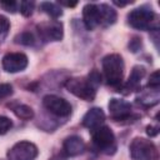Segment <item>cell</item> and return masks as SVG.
<instances>
[{"instance_id": "4", "label": "cell", "mask_w": 160, "mask_h": 160, "mask_svg": "<svg viewBox=\"0 0 160 160\" xmlns=\"http://www.w3.org/2000/svg\"><path fill=\"white\" fill-rule=\"evenodd\" d=\"M155 21V14L151 9L145 6L131 10L128 14V22L130 26L138 30H149L151 29Z\"/></svg>"}, {"instance_id": "10", "label": "cell", "mask_w": 160, "mask_h": 160, "mask_svg": "<svg viewBox=\"0 0 160 160\" xmlns=\"http://www.w3.org/2000/svg\"><path fill=\"white\" fill-rule=\"evenodd\" d=\"M109 111L110 116L114 120H125L131 114V105L130 102L122 100V99H111L109 101Z\"/></svg>"}, {"instance_id": "27", "label": "cell", "mask_w": 160, "mask_h": 160, "mask_svg": "<svg viewBox=\"0 0 160 160\" xmlns=\"http://www.w3.org/2000/svg\"><path fill=\"white\" fill-rule=\"evenodd\" d=\"M146 132H148V135H150V136H155V135H158V132H159V129L156 128V126H148L146 128Z\"/></svg>"}, {"instance_id": "3", "label": "cell", "mask_w": 160, "mask_h": 160, "mask_svg": "<svg viewBox=\"0 0 160 160\" xmlns=\"http://www.w3.org/2000/svg\"><path fill=\"white\" fill-rule=\"evenodd\" d=\"M129 149L132 160H158L159 156L154 142L144 138H135Z\"/></svg>"}, {"instance_id": "9", "label": "cell", "mask_w": 160, "mask_h": 160, "mask_svg": "<svg viewBox=\"0 0 160 160\" xmlns=\"http://www.w3.org/2000/svg\"><path fill=\"white\" fill-rule=\"evenodd\" d=\"M28 66V56L22 52H9L2 58V69L6 72H19Z\"/></svg>"}, {"instance_id": "2", "label": "cell", "mask_w": 160, "mask_h": 160, "mask_svg": "<svg viewBox=\"0 0 160 160\" xmlns=\"http://www.w3.org/2000/svg\"><path fill=\"white\" fill-rule=\"evenodd\" d=\"M102 71L109 85L119 86L124 74V60L119 54H110L102 59Z\"/></svg>"}, {"instance_id": "21", "label": "cell", "mask_w": 160, "mask_h": 160, "mask_svg": "<svg viewBox=\"0 0 160 160\" xmlns=\"http://www.w3.org/2000/svg\"><path fill=\"white\" fill-rule=\"evenodd\" d=\"M12 126V122L6 116H0V135L6 134Z\"/></svg>"}, {"instance_id": "1", "label": "cell", "mask_w": 160, "mask_h": 160, "mask_svg": "<svg viewBox=\"0 0 160 160\" xmlns=\"http://www.w3.org/2000/svg\"><path fill=\"white\" fill-rule=\"evenodd\" d=\"M101 76L96 70H92L88 78H72L65 82V88L75 96L91 101L96 95V89L99 88Z\"/></svg>"}, {"instance_id": "18", "label": "cell", "mask_w": 160, "mask_h": 160, "mask_svg": "<svg viewBox=\"0 0 160 160\" xmlns=\"http://www.w3.org/2000/svg\"><path fill=\"white\" fill-rule=\"evenodd\" d=\"M12 111H14V114H15L18 118L24 119V120H30V119H32V116H34L32 109H31L30 106H28V105H24V104H19V105L14 106V108H12Z\"/></svg>"}, {"instance_id": "8", "label": "cell", "mask_w": 160, "mask_h": 160, "mask_svg": "<svg viewBox=\"0 0 160 160\" xmlns=\"http://www.w3.org/2000/svg\"><path fill=\"white\" fill-rule=\"evenodd\" d=\"M40 36L46 41H59L62 39V24L56 20L45 21L36 26Z\"/></svg>"}, {"instance_id": "22", "label": "cell", "mask_w": 160, "mask_h": 160, "mask_svg": "<svg viewBox=\"0 0 160 160\" xmlns=\"http://www.w3.org/2000/svg\"><path fill=\"white\" fill-rule=\"evenodd\" d=\"M16 42L24 44V45H32L34 44V38L30 32H22L16 38Z\"/></svg>"}, {"instance_id": "20", "label": "cell", "mask_w": 160, "mask_h": 160, "mask_svg": "<svg viewBox=\"0 0 160 160\" xmlns=\"http://www.w3.org/2000/svg\"><path fill=\"white\" fill-rule=\"evenodd\" d=\"M9 29H10V21L8 20V18L0 15V40H2L6 36Z\"/></svg>"}, {"instance_id": "19", "label": "cell", "mask_w": 160, "mask_h": 160, "mask_svg": "<svg viewBox=\"0 0 160 160\" xmlns=\"http://www.w3.org/2000/svg\"><path fill=\"white\" fill-rule=\"evenodd\" d=\"M34 6H35L34 1H21L20 2V12L26 18L31 16V14L34 11Z\"/></svg>"}, {"instance_id": "5", "label": "cell", "mask_w": 160, "mask_h": 160, "mask_svg": "<svg viewBox=\"0 0 160 160\" xmlns=\"http://www.w3.org/2000/svg\"><path fill=\"white\" fill-rule=\"evenodd\" d=\"M92 142L99 150H101L106 154H110L115 150V136L109 126L101 125V126L94 129L92 130Z\"/></svg>"}, {"instance_id": "7", "label": "cell", "mask_w": 160, "mask_h": 160, "mask_svg": "<svg viewBox=\"0 0 160 160\" xmlns=\"http://www.w3.org/2000/svg\"><path fill=\"white\" fill-rule=\"evenodd\" d=\"M42 104L46 110L56 116H68L71 114V105L60 96L46 95L42 99Z\"/></svg>"}, {"instance_id": "12", "label": "cell", "mask_w": 160, "mask_h": 160, "mask_svg": "<svg viewBox=\"0 0 160 160\" xmlns=\"http://www.w3.org/2000/svg\"><path fill=\"white\" fill-rule=\"evenodd\" d=\"M82 20L88 30H92L100 25L99 8L96 4H86L82 9Z\"/></svg>"}, {"instance_id": "29", "label": "cell", "mask_w": 160, "mask_h": 160, "mask_svg": "<svg viewBox=\"0 0 160 160\" xmlns=\"http://www.w3.org/2000/svg\"><path fill=\"white\" fill-rule=\"evenodd\" d=\"M59 4L65 5V6H75V5H76V2H65V1H60Z\"/></svg>"}, {"instance_id": "6", "label": "cell", "mask_w": 160, "mask_h": 160, "mask_svg": "<svg viewBox=\"0 0 160 160\" xmlns=\"http://www.w3.org/2000/svg\"><path fill=\"white\" fill-rule=\"evenodd\" d=\"M39 154L35 144L30 141L16 142L6 154L8 160H34Z\"/></svg>"}, {"instance_id": "11", "label": "cell", "mask_w": 160, "mask_h": 160, "mask_svg": "<svg viewBox=\"0 0 160 160\" xmlns=\"http://www.w3.org/2000/svg\"><path fill=\"white\" fill-rule=\"evenodd\" d=\"M105 121V114L100 108H91L86 111V114L82 118V125L90 130H94L102 125Z\"/></svg>"}, {"instance_id": "24", "label": "cell", "mask_w": 160, "mask_h": 160, "mask_svg": "<svg viewBox=\"0 0 160 160\" xmlns=\"http://www.w3.org/2000/svg\"><path fill=\"white\" fill-rule=\"evenodd\" d=\"M148 85L150 86V89H159L160 85V78H159V71H155L150 75V80L148 82Z\"/></svg>"}, {"instance_id": "28", "label": "cell", "mask_w": 160, "mask_h": 160, "mask_svg": "<svg viewBox=\"0 0 160 160\" xmlns=\"http://www.w3.org/2000/svg\"><path fill=\"white\" fill-rule=\"evenodd\" d=\"M131 1H125V2H122V1H114V4L115 5H118V6H125V5H128V4H130Z\"/></svg>"}, {"instance_id": "26", "label": "cell", "mask_w": 160, "mask_h": 160, "mask_svg": "<svg viewBox=\"0 0 160 160\" xmlns=\"http://www.w3.org/2000/svg\"><path fill=\"white\" fill-rule=\"evenodd\" d=\"M141 45V42H140V40L138 39V38H134L131 41H130V44H129V48L132 50V51H136L138 49H139V46Z\"/></svg>"}, {"instance_id": "14", "label": "cell", "mask_w": 160, "mask_h": 160, "mask_svg": "<svg viewBox=\"0 0 160 160\" xmlns=\"http://www.w3.org/2000/svg\"><path fill=\"white\" fill-rule=\"evenodd\" d=\"M144 75H145V69L142 66H134L126 84L124 85V90H125L124 94H130L134 90H136L139 88L140 81L144 78Z\"/></svg>"}, {"instance_id": "15", "label": "cell", "mask_w": 160, "mask_h": 160, "mask_svg": "<svg viewBox=\"0 0 160 160\" xmlns=\"http://www.w3.org/2000/svg\"><path fill=\"white\" fill-rule=\"evenodd\" d=\"M98 8H99V15H100V25L102 26L112 25L116 20V11L106 4H100L98 5Z\"/></svg>"}, {"instance_id": "13", "label": "cell", "mask_w": 160, "mask_h": 160, "mask_svg": "<svg viewBox=\"0 0 160 160\" xmlns=\"http://www.w3.org/2000/svg\"><path fill=\"white\" fill-rule=\"evenodd\" d=\"M84 149H85V142L78 135L66 138L62 144V150L66 154V156H76V155L81 154L84 151Z\"/></svg>"}, {"instance_id": "16", "label": "cell", "mask_w": 160, "mask_h": 160, "mask_svg": "<svg viewBox=\"0 0 160 160\" xmlns=\"http://www.w3.org/2000/svg\"><path fill=\"white\" fill-rule=\"evenodd\" d=\"M138 102L142 104L144 106H152L159 102V91L158 89H151L145 92H142L140 96H138Z\"/></svg>"}, {"instance_id": "25", "label": "cell", "mask_w": 160, "mask_h": 160, "mask_svg": "<svg viewBox=\"0 0 160 160\" xmlns=\"http://www.w3.org/2000/svg\"><path fill=\"white\" fill-rule=\"evenodd\" d=\"M0 5H1L6 11H9V12H15L16 6H18V4L14 2V1H11V2H1Z\"/></svg>"}, {"instance_id": "17", "label": "cell", "mask_w": 160, "mask_h": 160, "mask_svg": "<svg viewBox=\"0 0 160 160\" xmlns=\"http://www.w3.org/2000/svg\"><path fill=\"white\" fill-rule=\"evenodd\" d=\"M40 9L46 12L48 15H50L51 18H59L62 15V10L61 8L55 4V2H49V1H45V2H41L40 4Z\"/></svg>"}, {"instance_id": "23", "label": "cell", "mask_w": 160, "mask_h": 160, "mask_svg": "<svg viewBox=\"0 0 160 160\" xmlns=\"http://www.w3.org/2000/svg\"><path fill=\"white\" fill-rule=\"evenodd\" d=\"M12 94V86L10 84H6V82H1L0 84V100L10 96Z\"/></svg>"}]
</instances>
